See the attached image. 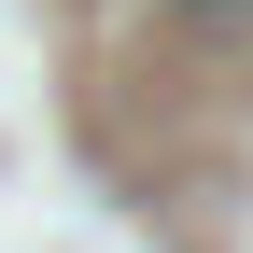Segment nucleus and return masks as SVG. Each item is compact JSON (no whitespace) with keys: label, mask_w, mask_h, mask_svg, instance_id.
<instances>
[{"label":"nucleus","mask_w":253,"mask_h":253,"mask_svg":"<svg viewBox=\"0 0 253 253\" xmlns=\"http://www.w3.org/2000/svg\"><path fill=\"white\" fill-rule=\"evenodd\" d=\"M169 14H183V28H211V42H239V28H253V0H169Z\"/></svg>","instance_id":"1"}]
</instances>
